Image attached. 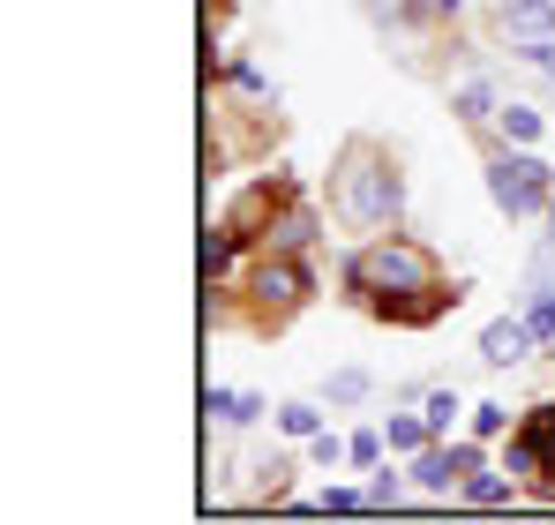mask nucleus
Listing matches in <instances>:
<instances>
[{"instance_id":"20e7f679","label":"nucleus","mask_w":555,"mask_h":525,"mask_svg":"<svg viewBox=\"0 0 555 525\" xmlns=\"http://www.w3.org/2000/svg\"><path fill=\"white\" fill-rule=\"evenodd\" d=\"M473 465H488L480 443H428V450H413V488L421 496H451Z\"/></svg>"},{"instance_id":"4468645a","label":"nucleus","mask_w":555,"mask_h":525,"mask_svg":"<svg viewBox=\"0 0 555 525\" xmlns=\"http://www.w3.org/2000/svg\"><path fill=\"white\" fill-rule=\"evenodd\" d=\"M361 398H375V375L369 368H338L331 375V406H361Z\"/></svg>"},{"instance_id":"f8f14e48","label":"nucleus","mask_w":555,"mask_h":525,"mask_svg":"<svg viewBox=\"0 0 555 525\" xmlns=\"http://www.w3.org/2000/svg\"><path fill=\"white\" fill-rule=\"evenodd\" d=\"M459 496H465V503H511V481L488 473V465H473V473L459 481Z\"/></svg>"},{"instance_id":"7ed1b4c3","label":"nucleus","mask_w":555,"mask_h":525,"mask_svg":"<svg viewBox=\"0 0 555 525\" xmlns=\"http://www.w3.org/2000/svg\"><path fill=\"white\" fill-rule=\"evenodd\" d=\"M488 195H495L503 218H533V210H548V203H555V166H548V158H533L526 143L488 151Z\"/></svg>"},{"instance_id":"412c9836","label":"nucleus","mask_w":555,"mask_h":525,"mask_svg":"<svg viewBox=\"0 0 555 525\" xmlns=\"http://www.w3.org/2000/svg\"><path fill=\"white\" fill-rule=\"evenodd\" d=\"M353 465H383V436H375V428L353 436Z\"/></svg>"},{"instance_id":"0eeeda50","label":"nucleus","mask_w":555,"mask_h":525,"mask_svg":"<svg viewBox=\"0 0 555 525\" xmlns=\"http://www.w3.org/2000/svg\"><path fill=\"white\" fill-rule=\"evenodd\" d=\"M248 285H256V300H263V308H278V316L308 300V270H300V262H285V256H271L256 278H248Z\"/></svg>"},{"instance_id":"2eb2a0df","label":"nucleus","mask_w":555,"mask_h":525,"mask_svg":"<svg viewBox=\"0 0 555 525\" xmlns=\"http://www.w3.org/2000/svg\"><path fill=\"white\" fill-rule=\"evenodd\" d=\"M421 406H428V428H436V436H451V421L465 413V406H459V390H428Z\"/></svg>"},{"instance_id":"1a4fd4ad","label":"nucleus","mask_w":555,"mask_h":525,"mask_svg":"<svg viewBox=\"0 0 555 525\" xmlns=\"http://www.w3.org/2000/svg\"><path fill=\"white\" fill-rule=\"evenodd\" d=\"M203 413H210L218 428H248V421L263 413V398H248V390H203Z\"/></svg>"},{"instance_id":"f03ea898","label":"nucleus","mask_w":555,"mask_h":525,"mask_svg":"<svg viewBox=\"0 0 555 525\" xmlns=\"http://www.w3.org/2000/svg\"><path fill=\"white\" fill-rule=\"evenodd\" d=\"M346 285L390 308L398 293H436V256H428V248H413L405 233H375L369 248L346 262Z\"/></svg>"},{"instance_id":"f257e3e1","label":"nucleus","mask_w":555,"mask_h":525,"mask_svg":"<svg viewBox=\"0 0 555 525\" xmlns=\"http://www.w3.org/2000/svg\"><path fill=\"white\" fill-rule=\"evenodd\" d=\"M331 210H338V226H353V233H390L398 210H405L398 151H383L375 136H353V143L338 151V174H331Z\"/></svg>"},{"instance_id":"4be33fe9","label":"nucleus","mask_w":555,"mask_h":525,"mask_svg":"<svg viewBox=\"0 0 555 525\" xmlns=\"http://www.w3.org/2000/svg\"><path fill=\"white\" fill-rule=\"evenodd\" d=\"M526 61H533V68H541V76L555 84V38H548V46H526Z\"/></svg>"},{"instance_id":"6ab92c4d","label":"nucleus","mask_w":555,"mask_h":525,"mask_svg":"<svg viewBox=\"0 0 555 525\" xmlns=\"http://www.w3.org/2000/svg\"><path fill=\"white\" fill-rule=\"evenodd\" d=\"M369 503V488H323L315 496V511H361Z\"/></svg>"},{"instance_id":"ddd939ff","label":"nucleus","mask_w":555,"mask_h":525,"mask_svg":"<svg viewBox=\"0 0 555 525\" xmlns=\"http://www.w3.org/2000/svg\"><path fill=\"white\" fill-rule=\"evenodd\" d=\"M278 428H285L293 443H308V436H323V413H315L308 398H293V406H278Z\"/></svg>"},{"instance_id":"6e6552de","label":"nucleus","mask_w":555,"mask_h":525,"mask_svg":"<svg viewBox=\"0 0 555 525\" xmlns=\"http://www.w3.org/2000/svg\"><path fill=\"white\" fill-rule=\"evenodd\" d=\"M541 128H548V120H541V105L503 98V113H495V136H503V143H526V151H533V143H541Z\"/></svg>"},{"instance_id":"9b49d317","label":"nucleus","mask_w":555,"mask_h":525,"mask_svg":"<svg viewBox=\"0 0 555 525\" xmlns=\"http://www.w3.org/2000/svg\"><path fill=\"white\" fill-rule=\"evenodd\" d=\"M383 443H390V450H428V443H436V428H428V413H390Z\"/></svg>"},{"instance_id":"aec40b11","label":"nucleus","mask_w":555,"mask_h":525,"mask_svg":"<svg viewBox=\"0 0 555 525\" xmlns=\"http://www.w3.org/2000/svg\"><path fill=\"white\" fill-rule=\"evenodd\" d=\"M225 256H233V233H210V241H203V270L218 278V270H225Z\"/></svg>"},{"instance_id":"5701e85b","label":"nucleus","mask_w":555,"mask_h":525,"mask_svg":"<svg viewBox=\"0 0 555 525\" xmlns=\"http://www.w3.org/2000/svg\"><path fill=\"white\" fill-rule=\"evenodd\" d=\"M428 15H465V0H428Z\"/></svg>"},{"instance_id":"39448f33","label":"nucleus","mask_w":555,"mask_h":525,"mask_svg":"<svg viewBox=\"0 0 555 525\" xmlns=\"http://www.w3.org/2000/svg\"><path fill=\"white\" fill-rule=\"evenodd\" d=\"M488 23H495V38L518 46V53H526V46H548L555 38V0H495Z\"/></svg>"},{"instance_id":"dca6fc26","label":"nucleus","mask_w":555,"mask_h":525,"mask_svg":"<svg viewBox=\"0 0 555 525\" xmlns=\"http://www.w3.org/2000/svg\"><path fill=\"white\" fill-rule=\"evenodd\" d=\"M398 503H405V481H398V473L383 465V473L369 481V511H398Z\"/></svg>"},{"instance_id":"b1692460","label":"nucleus","mask_w":555,"mask_h":525,"mask_svg":"<svg viewBox=\"0 0 555 525\" xmlns=\"http://www.w3.org/2000/svg\"><path fill=\"white\" fill-rule=\"evenodd\" d=\"M548 226H555V203H548ZM548 241H555V233H548Z\"/></svg>"},{"instance_id":"9d476101","label":"nucleus","mask_w":555,"mask_h":525,"mask_svg":"<svg viewBox=\"0 0 555 525\" xmlns=\"http://www.w3.org/2000/svg\"><path fill=\"white\" fill-rule=\"evenodd\" d=\"M451 105H459V120H465V128H488V120L503 113V98H495L488 84H459V98H451Z\"/></svg>"},{"instance_id":"f3484780","label":"nucleus","mask_w":555,"mask_h":525,"mask_svg":"<svg viewBox=\"0 0 555 525\" xmlns=\"http://www.w3.org/2000/svg\"><path fill=\"white\" fill-rule=\"evenodd\" d=\"M308 241H315V218H308V210H293V218L278 226V248H308Z\"/></svg>"},{"instance_id":"393cba45","label":"nucleus","mask_w":555,"mask_h":525,"mask_svg":"<svg viewBox=\"0 0 555 525\" xmlns=\"http://www.w3.org/2000/svg\"><path fill=\"white\" fill-rule=\"evenodd\" d=\"M361 8H375V0H361Z\"/></svg>"},{"instance_id":"423d86ee","label":"nucleus","mask_w":555,"mask_h":525,"mask_svg":"<svg viewBox=\"0 0 555 525\" xmlns=\"http://www.w3.org/2000/svg\"><path fill=\"white\" fill-rule=\"evenodd\" d=\"M533 346H541L533 316H495V323L480 331V360H488V368H518V360H533Z\"/></svg>"},{"instance_id":"a211bd4d","label":"nucleus","mask_w":555,"mask_h":525,"mask_svg":"<svg viewBox=\"0 0 555 525\" xmlns=\"http://www.w3.org/2000/svg\"><path fill=\"white\" fill-rule=\"evenodd\" d=\"M511 428V406H473V436H503Z\"/></svg>"}]
</instances>
